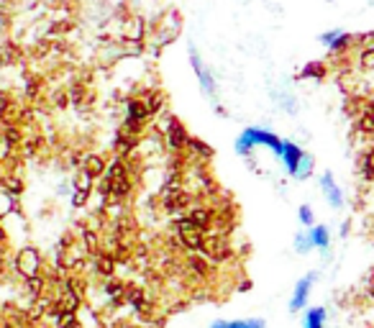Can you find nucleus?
<instances>
[{
    "label": "nucleus",
    "instance_id": "nucleus-1",
    "mask_svg": "<svg viewBox=\"0 0 374 328\" xmlns=\"http://www.w3.org/2000/svg\"><path fill=\"white\" fill-rule=\"evenodd\" d=\"M282 144H285V139H280V136L272 134V131H267V128H259V126H249V128H244V131L238 134V139H236V154H238V157H249V154L254 152V149L264 146V149H269V152H274L277 157H280V154H282Z\"/></svg>",
    "mask_w": 374,
    "mask_h": 328
},
{
    "label": "nucleus",
    "instance_id": "nucleus-2",
    "mask_svg": "<svg viewBox=\"0 0 374 328\" xmlns=\"http://www.w3.org/2000/svg\"><path fill=\"white\" fill-rule=\"evenodd\" d=\"M280 159L285 164V169H287V175L295 177V180H308V177L313 175V157L303 152L298 144L292 141L282 144Z\"/></svg>",
    "mask_w": 374,
    "mask_h": 328
},
{
    "label": "nucleus",
    "instance_id": "nucleus-3",
    "mask_svg": "<svg viewBox=\"0 0 374 328\" xmlns=\"http://www.w3.org/2000/svg\"><path fill=\"white\" fill-rule=\"evenodd\" d=\"M190 64H193V72H195L197 83H200V90H203L211 101H215L218 98V87H215V77L211 75V69L203 64V59L197 57L195 49H190Z\"/></svg>",
    "mask_w": 374,
    "mask_h": 328
},
{
    "label": "nucleus",
    "instance_id": "nucleus-4",
    "mask_svg": "<svg viewBox=\"0 0 374 328\" xmlns=\"http://www.w3.org/2000/svg\"><path fill=\"white\" fill-rule=\"evenodd\" d=\"M315 279H318L315 272H308L305 277L298 279V285H295V290H292V297H290V313H300L303 308H305L308 300H310V293H313Z\"/></svg>",
    "mask_w": 374,
    "mask_h": 328
},
{
    "label": "nucleus",
    "instance_id": "nucleus-5",
    "mask_svg": "<svg viewBox=\"0 0 374 328\" xmlns=\"http://www.w3.org/2000/svg\"><path fill=\"white\" fill-rule=\"evenodd\" d=\"M321 193H323V198L328 200L331 208H344V193H341V187L336 185L331 172H323V175H321Z\"/></svg>",
    "mask_w": 374,
    "mask_h": 328
},
{
    "label": "nucleus",
    "instance_id": "nucleus-6",
    "mask_svg": "<svg viewBox=\"0 0 374 328\" xmlns=\"http://www.w3.org/2000/svg\"><path fill=\"white\" fill-rule=\"evenodd\" d=\"M351 42H354V36L346 34V31H326V34H321V44H323L326 49H331V51L346 49Z\"/></svg>",
    "mask_w": 374,
    "mask_h": 328
},
{
    "label": "nucleus",
    "instance_id": "nucleus-7",
    "mask_svg": "<svg viewBox=\"0 0 374 328\" xmlns=\"http://www.w3.org/2000/svg\"><path fill=\"white\" fill-rule=\"evenodd\" d=\"M308 236H310V244L313 249H321V252H328L331 246V231L326 226H310L308 228Z\"/></svg>",
    "mask_w": 374,
    "mask_h": 328
},
{
    "label": "nucleus",
    "instance_id": "nucleus-8",
    "mask_svg": "<svg viewBox=\"0 0 374 328\" xmlns=\"http://www.w3.org/2000/svg\"><path fill=\"white\" fill-rule=\"evenodd\" d=\"M211 328H267L262 318H236V320H213Z\"/></svg>",
    "mask_w": 374,
    "mask_h": 328
},
{
    "label": "nucleus",
    "instance_id": "nucleus-9",
    "mask_svg": "<svg viewBox=\"0 0 374 328\" xmlns=\"http://www.w3.org/2000/svg\"><path fill=\"white\" fill-rule=\"evenodd\" d=\"M303 328H326V308H310L303 318Z\"/></svg>",
    "mask_w": 374,
    "mask_h": 328
},
{
    "label": "nucleus",
    "instance_id": "nucleus-10",
    "mask_svg": "<svg viewBox=\"0 0 374 328\" xmlns=\"http://www.w3.org/2000/svg\"><path fill=\"white\" fill-rule=\"evenodd\" d=\"M190 139H187L185 128L179 126V121H170V144L172 146H182V144H187Z\"/></svg>",
    "mask_w": 374,
    "mask_h": 328
},
{
    "label": "nucleus",
    "instance_id": "nucleus-11",
    "mask_svg": "<svg viewBox=\"0 0 374 328\" xmlns=\"http://www.w3.org/2000/svg\"><path fill=\"white\" fill-rule=\"evenodd\" d=\"M310 249H313V244H310V236H308V231H303V234L295 236V252L308 254Z\"/></svg>",
    "mask_w": 374,
    "mask_h": 328
},
{
    "label": "nucleus",
    "instance_id": "nucleus-12",
    "mask_svg": "<svg viewBox=\"0 0 374 328\" xmlns=\"http://www.w3.org/2000/svg\"><path fill=\"white\" fill-rule=\"evenodd\" d=\"M362 172H364L366 180H372L374 177V149H369V152L362 157Z\"/></svg>",
    "mask_w": 374,
    "mask_h": 328
},
{
    "label": "nucleus",
    "instance_id": "nucleus-13",
    "mask_svg": "<svg viewBox=\"0 0 374 328\" xmlns=\"http://www.w3.org/2000/svg\"><path fill=\"white\" fill-rule=\"evenodd\" d=\"M359 128L366 131V134H374V108H369L364 116L359 118Z\"/></svg>",
    "mask_w": 374,
    "mask_h": 328
},
{
    "label": "nucleus",
    "instance_id": "nucleus-14",
    "mask_svg": "<svg viewBox=\"0 0 374 328\" xmlns=\"http://www.w3.org/2000/svg\"><path fill=\"white\" fill-rule=\"evenodd\" d=\"M298 218L303 226H315V216H313V208L310 205H300V213H298Z\"/></svg>",
    "mask_w": 374,
    "mask_h": 328
},
{
    "label": "nucleus",
    "instance_id": "nucleus-15",
    "mask_svg": "<svg viewBox=\"0 0 374 328\" xmlns=\"http://www.w3.org/2000/svg\"><path fill=\"white\" fill-rule=\"evenodd\" d=\"M323 75H326V69H323V64H321V62H318V64H315V62H310V64L303 69V77H318V80H321Z\"/></svg>",
    "mask_w": 374,
    "mask_h": 328
},
{
    "label": "nucleus",
    "instance_id": "nucleus-16",
    "mask_svg": "<svg viewBox=\"0 0 374 328\" xmlns=\"http://www.w3.org/2000/svg\"><path fill=\"white\" fill-rule=\"evenodd\" d=\"M362 62H364V67H374V49L364 51V57H362Z\"/></svg>",
    "mask_w": 374,
    "mask_h": 328
}]
</instances>
